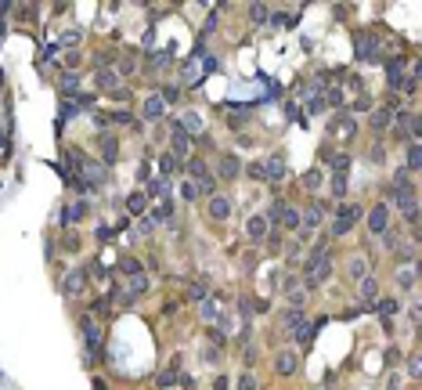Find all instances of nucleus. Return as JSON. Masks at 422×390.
Returning a JSON list of instances; mask_svg holds the SVG:
<instances>
[{"instance_id": "1", "label": "nucleus", "mask_w": 422, "mask_h": 390, "mask_svg": "<svg viewBox=\"0 0 422 390\" xmlns=\"http://www.w3.org/2000/svg\"><path fill=\"white\" fill-rule=\"evenodd\" d=\"M332 275V260L321 253V257H311V260H307V282H311V286H318V282H325Z\"/></svg>"}, {"instance_id": "2", "label": "nucleus", "mask_w": 422, "mask_h": 390, "mask_svg": "<svg viewBox=\"0 0 422 390\" xmlns=\"http://www.w3.org/2000/svg\"><path fill=\"white\" fill-rule=\"evenodd\" d=\"M357 217H361L357 206H339V213H336V220H332V235H347Z\"/></svg>"}, {"instance_id": "3", "label": "nucleus", "mask_w": 422, "mask_h": 390, "mask_svg": "<svg viewBox=\"0 0 422 390\" xmlns=\"http://www.w3.org/2000/svg\"><path fill=\"white\" fill-rule=\"evenodd\" d=\"M246 239L249 242H263L267 239V217L263 213H249L246 217Z\"/></svg>"}, {"instance_id": "4", "label": "nucleus", "mask_w": 422, "mask_h": 390, "mask_svg": "<svg viewBox=\"0 0 422 390\" xmlns=\"http://www.w3.org/2000/svg\"><path fill=\"white\" fill-rule=\"evenodd\" d=\"M83 271H69V275H65V282H62V293L65 296H80V289H83Z\"/></svg>"}, {"instance_id": "5", "label": "nucleus", "mask_w": 422, "mask_h": 390, "mask_svg": "<svg viewBox=\"0 0 422 390\" xmlns=\"http://www.w3.org/2000/svg\"><path fill=\"white\" fill-rule=\"evenodd\" d=\"M209 217H213V220H227V217H231V199L213 195V199H209Z\"/></svg>"}, {"instance_id": "6", "label": "nucleus", "mask_w": 422, "mask_h": 390, "mask_svg": "<svg viewBox=\"0 0 422 390\" xmlns=\"http://www.w3.org/2000/svg\"><path fill=\"white\" fill-rule=\"evenodd\" d=\"M271 181H282L285 177V159H282V152H275V155H267V170H263Z\"/></svg>"}, {"instance_id": "7", "label": "nucleus", "mask_w": 422, "mask_h": 390, "mask_svg": "<svg viewBox=\"0 0 422 390\" xmlns=\"http://www.w3.org/2000/svg\"><path fill=\"white\" fill-rule=\"evenodd\" d=\"M386 224H390V210H386V206H375V210L368 213V228H372V231H386Z\"/></svg>"}, {"instance_id": "8", "label": "nucleus", "mask_w": 422, "mask_h": 390, "mask_svg": "<svg viewBox=\"0 0 422 390\" xmlns=\"http://www.w3.org/2000/svg\"><path fill=\"white\" fill-rule=\"evenodd\" d=\"M177 127L188 130V134H202V116L199 112H184V120H177Z\"/></svg>"}, {"instance_id": "9", "label": "nucleus", "mask_w": 422, "mask_h": 390, "mask_svg": "<svg viewBox=\"0 0 422 390\" xmlns=\"http://www.w3.org/2000/svg\"><path fill=\"white\" fill-rule=\"evenodd\" d=\"M275 369H278L282 376H292V372H296V354H292V350H282L278 361H275Z\"/></svg>"}, {"instance_id": "10", "label": "nucleus", "mask_w": 422, "mask_h": 390, "mask_svg": "<svg viewBox=\"0 0 422 390\" xmlns=\"http://www.w3.org/2000/svg\"><path fill=\"white\" fill-rule=\"evenodd\" d=\"M321 184H325V174H321L318 166L303 174V188H307V191H321Z\"/></svg>"}, {"instance_id": "11", "label": "nucleus", "mask_w": 422, "mask_h": 390, "mask_svg": "<svg viewBox=\"0 0 422 390\" xmlns=\"http://www.w3.org/2000/svg\"><path fill=\"white\" fill-rule=\"evenodd\" d=\"M328 134H354V120L350 116H336V120L328 123Z\"/></svg>"}, {"instance_id": "12", "label": "nucleus", "mask_w": 422, "mask_h": 390, "mask_svg": "<svg viewBox=\"0 0 422 390\" xmlns=\"http://www.w3.org/2000/svg\"><path fill=\"white\" fill-rule=\"evenodd\" d=\"M163 105H166V101H163L159 94H152V98L144 101V116H148V120H159V116H163Z\"/></svg>"}, {"instance_id": "13", "label": "nucleus", "mask_w": 422, "mask_h": 390, "mask_svg": "<svg viewBox=\"0 0 422 390\" xmlns=\"http://www.w3.org/2000/svg\"><path fill=\"white\" fill-rule=\"evenodd\" d=\"M220 174H224V177H235V174H238V159H235L231 152L220 155Z\"/></svg>"}, {"instance_id": "14", "label": "nucleus", "mask_w": 422, "mask_h": 390, "mask_svg": "<svg viewBox=\"0 0 422 390\" xmlns=\"http://www.w3.org/2000/svg\"><path fill=\"white\" fill-rule=\"evenodd\" d=\"M83 336H87V343H91V350H98V343H101V329H98V325H94L91 318L83 322Z\"/></svg>"}, {"instance_id": "15", "label": "nucleus", "mask_w": 422, "mask_h": 390, "mask_svg": "<svg viewBox=\"0 0 422 390\" xmlns=\"http://www.w3.org/2000/svg\"><path fill=\"white\" fill-rule=\"evenodd\" d=\"M321 213H325L321 206H311V210L303 213V228H318V224H321Z\"/></svg>"}, {"instance_id": "16", "label": "nucleus", "mask_w": 422, "mask_h": 390, "mask_svg": "<svg viewBox=\"0 0 422 390\" xmlns=\"http://www.w3.org/2000/svg\"><path fill=\"white\" fill-rule=\"evenodd\" d=\"M83 210H87L83 203H72V206L65 210V217H62V220H65V224H76V220H80V217H83Z\"/></svg>"}, {"instance_id": "17", "label": "nucleus", "mask_w": 422, "mask_h": 390, "mask_svg": "<svg viewBox=\"0 0 422 390\" xmlns=\"http://www.w3.org/2000/svg\"><path fill=\"white\" fill-rule=\"evenodd\" d=\"M357 54H361V58H375V40H372V36H361Z\"/></svg>"}, {"instance_id": "18", "label": "nucleus", "mask_w": 422, "mask_h": 390, "mask_svg": "<svg viewBox=\"0 0 422 390\" xmlns=\"http://www.w3.org/2000/svg\"><path fill=\"white\" fill-rule=\"evenodd\" d=\"M101 152H105V159L112 163L116 159V152H119V145H116V137H101Z\"/></svg>"}, {"instance_id": "19", "label": "nucleus", "mask_w": 422, "mask_h": 390, "mask_svg": "<svg viewBox=\"0 0 422 390\" xmlns=\"http://www.w3.org/2000/svg\"><path fill=\"white\" fill-rule=\"evenodd\" d=\"M188 174H191V177H199V181H202V177H209V170H206V163H202V159H191V163H188Z\"/></svg>"}, {"instance_id": "20", "label": "nucleus", "mask_w": 422, "mask_h": 390, "mask_svg": "<svg viewBox=\"0 0 422 390\" xmlns=\"http://www.w3.org/2000/svg\"><path fill=\"white\" fill-rule=\"evenodd\" d=\"M386 123H390V112H386V108L372 112V127H375V130H386Z\"/></svg>"}, {"instance_id": "21", "label": "nucleus", "mask_w": 422, "mask_h": 390, "mask_svg": "<svg viewBox=\"0 0 422 390\" xmlns=\"http://www.w3.org/2000/svg\"><path fill=\"white\" fill-rule=\"evenodd\" d=\"M127 210H130V213H144V195H141V191H134L130 199H127Z\"/></svg>"}, {"instance_id": "22", "label": "nucleus", "mask_w": 422, "mask_h": 390, "mask_svg": "<svg viewBox=\"0 0 422 390\" xmlns=\"http://www.w3.org/2000/svg\"><path fill=\"white\" fill-rule=\"evenodd\" d=\"M365 271H368V264H365V257H354V260H350V275H354V278L361 282V278H365Z\"/></svg>"}, {"instance_id": "23", "label": "nucleus", "mask_w": 422, "mask_h": 390, "mask_svg": "<svg viewBox=\"0 0 422 390\" xmlns=\"http://www.w3.org/2000/svg\"><path fill=\"white\" fill-rule=\"evenodd\" d=\"M267 11H271L267 4H253V8H249V18H253V22L260 25V22H267Z\"/></svg>"}, {"instance_id": "24", "label": "nucleus", "mask_w": 422, "mask_h": 390, "mask_svg": "<svg viewBox=\"0 0 422 390\" xmlns=\"http://www.w3.org/2000/svg\"><path fill=\"white\" fill-rule=\"evenodd\" d=\"M332 195H336V199H343V195H347V177H343V174L332 177Z\"/></svg>"}, {"instance_id": "25", "label": "nucleus", "mask_w": 422, "mask_h": 390, "mask_svg": "<svg viewBox=\"0 0 422 390\" xmlns=\"http://www.w3.org/2000/svg\"><path fill=\"white\" fill-rule=\"evenodd\" d=\"M375 293H379V286H375V278H361V296H365V300H372Z\"/></svg>"}, {"instance_id": "26", "label": "nucleus", "mask_w": 422, "mask_h": 390, "mask_svg": "<svg viewBox=\"0 0 422 390\" xmlns=\"http://www.w3.org/2000/svg\"><path fill=\"white\" fill-rule=\"evenodd\" d=\"M379 311L390 318V315H397V311H401V300H382V303H379Z\"/></svg>"}, {"instance_id": "27", "label": "nucleus", "mask_w": 422, "mask_h": 390, "mask_svg": "<svg viewBox=\"0 0 422 390\" xmlns=\"http://www.w3.org/2000/svg\"><path fill=\"white\" fill-rule=\"evenodd\" d=\"M401 80H404L401 65H397V62H390V83H394V87H401Z\"/></svg>"}, {"instance_id": "28", "label": "nucleus", "mask_w": 422, "mask_h": 390, "mask_svg": "<svg viewBox=\"0 0 422 390\" xmlns=\"http://www.w3.org/2000/svg\"><path fill=\"white\" fill-rule=\"evenodd\" d=\"M397 278H401V286H404V289H411V286H415V271H411V267H404Z\"/></svg>"}, {"instance_id": "29", "label": "nucleus", "mask_w": 422, "mask_h": 390, "mask_svg": "<svg viewBox=\"0 0 422 390\" xmlns=\"http://www.w3.org/2000/svg\"><path fill=\"white\" fill-rule=\"evenodd\" d=\"M199 191H202V195H213V191H217V181H213V177H202V181H199Z\"/></svg>"}, {"instance_id": "30", "label": "nucleus", "mask_w": 422, "mask_h": 390, "mask_svg": "<svg viewBox=\"0 0 422 390\" xmlns=\"http://www.w3.org/2000/svg\"><path fill=\"white\" fill-rule=\"evenodd\" d=\"M159 170H163V174H173V155H170V152L159 155Z\"/></svg>"}, {"instance_id": "31", "label": "nucleus", "mask_w": 422, "mask_h": 390, "mask_svg": "<svg viewBox=\"0 0 422 390\" xmlns=\"http://www.w3.org/2000/svg\"><path fill=\"white\" fill-rule=\"evenodd\" d=\"M180 195H184L188 203H195V195H199V188H195V184H184V188H180Z\"/></svg>"}, {"instance_id": "32", "label": "nucleus", "mask_w": 422, "mask_h": 390, "mask_svg": "<svg viewBox=\"0 0 422 390\" xmlns=\"http://www.w3.org/2000/svg\"><path fill=\"white\" fill-rule=\"evenodd\" d=\"M163 188H166V181H159V177H156V181L148 184V195H163Z\"/></svg>"}, {"instance_id": "33", "label": "nucleus", "mask_w": 422, "mask_h": 390, "mask_svg": "<svg viewBox=\"0 0 422 390\" xmlns=\"http://www.w3.org/2000/svg\"><path fill=\"white\" fill-rule=\"evenodd\" d=\"M217 315V303L213 300H202V318H213Z\"/></svg>"}, {"instance_id": "34", "label": "nucleus", "mask_w": 422, "mask_h": 390, "mask_svg": "<svg viewBox=\"0 0 422 390\" xmlns=\"http://www.w3.org/2000/svg\"><path fill=\"white\" fill-rule=\"evenodd\" d=\"M282 325H299V315H296V311H285V315H282Z\"/></svg>"}, {"instance_id": "35", "label": "nucleus", "mask_w": 422, "mask_h": 390, "mask_svg": "<svg viewBox=\"0 0 422 390\" xmlns=\"http://www.w3.org/2000/svg\"><path fill=\"white\" fill-rule=\"evenodd\" d=\"M98 80H101V87H116V72H101Z\"/></svg>"}, {"instance_id": "36", "label": "nucleus", "mask_w": 422, "mask_h": 390, "mask_svg": "<svg viewBox=\"0 0 422 390\" xmlns=\"http://www.w3.org/2000/svg\"><path fill=\"white\" fill-rule=\"evenodd\" d=\"M173 379H177L173 372H163V376H159V386H163V390H170V386H173Z\"/></svg>"}, {"instance_id": "37", "label": "nucleus", "mask_w": 422, "mask_h": 390, "mask_svg": "<svg viewBox=\"0 0 422 390\" xmlns=\"http://www.w3.org/2000/svg\"><path fill=\"white\" fill-rule=\"evenodd\" d=\"M397 386H401V372H390L386 376V390H397Z\"/></svg>"}, {"instance_id": "38", "label": "nucleus", "mask_w": 422, "mask_h": 390, "mask_svg": "<svg viewBox=\"0 0 422 390\" xmlns=\"http://www.w3.org/2000/svg\"><path fill=\"white\" fill-rule=\"evenodd\" d=\"M253 386H256V383H253V376H249V372H246V376H242V379H238V390H253Z\"/></svg>"}, {"instance_id": "39", "label": "nucleus", "mask_w": 422, "mask_h": 390, "mask_svg": "<svg viewBox=\"0 0 422 390\" xmlns=\"http://www.w3.org/2000/svg\"><path fill=\"white\" fill-rule=\"evenodd\" d=\"M408 166H411V170H418V148H411V152H408Z\"/></svg>"}, {"instance_id": "40", "label": "nucleus", "mask_w": 422, "mask_h": 390, "mask_svg": "<svg viewBox=\"0 0 422 390\" xmlns=\"http://www.w3.org/2000/svg\"><path fill=\"white\" fill-rule=\"evenodd\" d=\"M231 383H227V376H217V383H213V390H227Z\"/></svg>"}, {"instance_id": "41", "label": "nucleus", "mask_w": 422, "mask_h": 390, "mask_svg": "<svg viewBox=\"0 0 422 390\" xmlns=\"http://www.w3.org/2000/svg\"><path fill=\"white\" fill-rule=\"evenodd\" d=\"M354 108H357V112H365V108H372V98H368V94H365V98H361V101H357V105H354Z\"/></svg>"}, {"instance_id": "42", "label": "nucleus", "mask_w": 422, "mask_h": 390, "mask_svg": "<svg viewBox=\"0 0 422 390\" xmlns=\"http://www.w3.org/2000/svg\"><path fill=\"white\" fill-rule=\"evenodd\" d=\"M289 303H292V307H299V303H303V293H299V289H296V293H289Z\"/></svg>"}]
</instances>
